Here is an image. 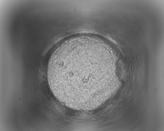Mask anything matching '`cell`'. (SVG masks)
Instances as JSON below:
<instances>
[{"label":"cell","mask_w":164,"mask_h":131,"mask_svg":"<svg viewBox=\"0 0 164 131\" xmlns=\"http://www.w3.org/2000/svg\"><path fill=\"white\" fill-rule=\"evenodd\" d=\"M97 50L78 45L57 50L49 63L47 77L56 97L73 109L87 110L107 99L111 74L103 68Z\"/></svg>","instance_id":"obj_1"}]
</instances>
